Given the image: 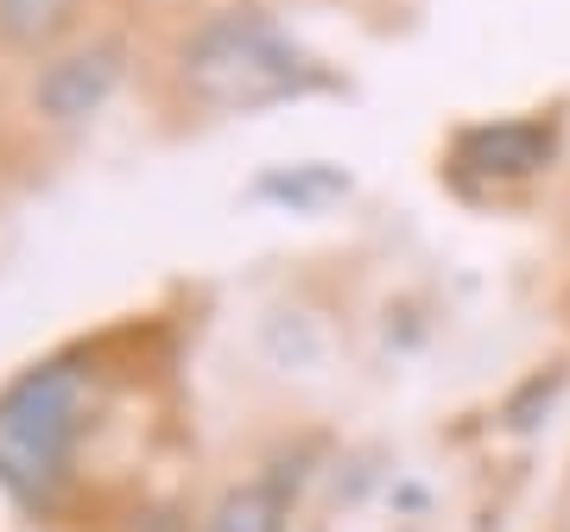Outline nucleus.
I'll use <instances>...</instances> for the list:
<instances>
[{"label": "nucleus", "mask_w": 570, "mask_h": 532, "mask_svg": "<svg viewBox=\"0 0 570 532\" xmlns=\"http://www.w3.org/2000/svg\"><path fill=\"white\" fill-rule=\"evenodd\" d=\"M348 190H355V178H348L343 165H330V159L273 165V171L254 178V197L273 204V209H292V216H324L330 204H343Z\"/></svg>", "instance_id": "5"}, {"label": "nucleus", "mask_w": 570, "mask_h": 532, "mask_svg": "<svg viewBox=\"0 0 570 532\" xmlns=\"http://www.w3.org/2000/svg\"><path fill=\"white\" fill-rule=\"evenodd\" d=\"M558 146H564V121H551V115H513V121L463 127L456 146H450V159L463 165V171H475V178H489V185H520V178L551 171Z\"/></svg>", "instance_id": "4"}, {"label": "nucleus", "mask_w": 570, "mask_h": 532, "mask_svg": "<svg viewBox=\"0 0 570 532\" xmlns=\"http://www.w3.org/2000/svg\"><path fill=\"white\" fill-rule=\"evenodd\" d=\"M77 20V0H0V39L7 45H51Z\"/></svg>", "instance_id": "7"}, {"label": "nucleus", "mask_w": 570, "mask_h": 532, "mask_svg": "<svg viewBox=\"0 0 570 532\" xmlns=\"http://www.w3.org/2000/svg\"><path fill=\"white\" fill-rule=\"evenodd\" d=\"M178 82L209 115H261L324 89V63L261 7H216L178 39Z\"/></svg>", "instance_id": "1"}, {"label": "nucleus", "mask_w": 570, "mask_h": 532, "mask_svg": "<svg viewBox=\"0 0 570 532\" xmlns=\"http://www.w3.org/2000/svg\"><path fill=\"white\" fill-rule=\"evenodd\" d=\"M121 82H127V51L115 39H89V45H77V51L51 58L39 77H32V108H39V121H51V127H82L115 102Z\"/></svg>", "instance_id": "3"}, {"label": "nucleus", "mask_w": 570, "mask_h": 532, "mask_svg": "<svg viewBox=\"0 0 570 532\" xmlns=\"http://www.w3.org/2000/svg\"><path fill=\"white\" fill-rule=\"evenodd\" d=\"M209 532H285V501L273 482H242L209 513Z\"/></svg>", "instance_id": "6"}, {"label": "nucleus", "mask_w": 570, "mask_h": 532, "mask_svg": "<svg viewBox=\"0 0 570 532\" xmlns=\"http://www.w3.org/2000/svg\"><path fill=\"white\" fill-rule=\"evenodd\" d=\"M558 387H564V368H551V381L539 374V381H527V387L508 400V425L513 431H532V406H551L558 400Z\"/></svg>", "instance_id": "8"}, {"label": "nucleus", "mask_w": 570, "mask_h": 532, "mask_svg": "<svg viewBox=\"0 0 570 532\" xmlns=\"http://www.w3.org/2000/svg\"><path fill=\"white\" fill-rule=\"evenodd\" d=\"M96 406V374L77 355H51L0 387V489L20 508H51Z\"/></svg>", "instance_id": "2"}]
</instances>
